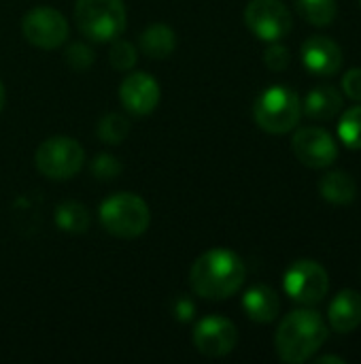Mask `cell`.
<instances>
[{
	"mask_svg": "<svg viewBox=\"0 0 361 364\" xmlns=\"http://www.w3.org/2000/svg\"><path fill=\"white\" fill-rule=\"evenodd\" d=\"M343 107H345V100H343L340 92L334 85H317V87H313L306 94L304 105H302V109H304V113L309 117L321 119V122L336 117L343 111Z\"/></svg>",
	"mask_w": 361,
	"mask_h": 364,
	"instance_id": "cell-16",
	"label": "cell"
},
{
	"mask_svg": "<svg viewBox=\"0 0 361 364\" xmlns=\"http://www.w3.org/2000/svg\"><path fill=\"white\" fill-rule=\"evenodd\" d=\"M123 107L134 115H149L160 102V85L147 73H132L119 85Z\"/></svg>",
	"mask_w": 361,
	"mask_h": 364,
	"instance_id": "cell-13",
	"label": "cell"
},
{
	"mask_svg": "<svg viewBox=\"0 0 361 364\" xmlns=\"http://www.w3.org/2000/svg\"><path fill=\"white\" fill-rule=\"evenodd\" d=\"M109 62L117 70H130L136 64V47L123 38H113L109 49Z\"/></svg>",
	"mask_w": 361,
	"mask_h": 364,
	"instance_id": "cell-23",
	"label": "cell"
},
{
	"mask_svg": "<svg viewBox=\"0 0 361 364\" xmlns=\"http://www.w3.org/2000/svg\"><path fill=\"white\" fill-rule=\"evenodd\" d=\"M330 326L340 333H353L361 324V292L357 290H340L328 309Z\"/></svg>",
	"mask_w": 361,
	"mask_h": 364,
	"instance_id": "cell-14",
	"label": "cell"
},
{
	"mask_svg": "<svg viewBox=\"0 0 361 364\" xmlns=\"http://www.w3.org/2000/svg\"><path fill=\"white\" fill-rule=\"evenodd\" d=\"M302 62L311 75L334 77L343 68V49L330 36H311L302 45Z\"/></svg>",
	"mask_w": 361,
	"mask_h": 364,
	"instance_id": "cell-12",
	"label": "cell"
},
{
	"mask_svg": "<svg viewBox=\"0 0 361 364\" xmlns=\"http://www.w3.org/2000/svg\"><path fill=\"white\" fill-rule=\"evenodd\" d=\"M91 171H94V175L100 177V179H113V177L121 171V164H119L113 156L100 154V156H96V160H94V164H91Z\"/></svg>",
	"mask_w": 361,
	"mask_h": 364,
	"instance_id": "cell-26",
	"label": "cell"
},
{
	"mask_svg": "<svg viewBox=\"0 0 361 364\" xmlns=\"http://www.w3.org/2000/svg\"><path fill=\"white\" fill-rule=\"evenodd\" d=\"M338 136L349 149H361V105L343 113L338 122Z\"/></svg>",
	"mask_w": 361,
	"mask_h": 364,
	"instance_id": "cell-22",
	"label": "cell"
},
{
	"mask_svg": "<svg viewBox=\"0 0 361 364\" xmlns=\"http://www.w3.org/2000/svg\"><path fill=\"white\" fill-rule=\"evenodd\" d=\"M330 326L313 309H296L283 318L274 335V348L283 363L302 364L311 360L328 341Z\"/></svg>",
	"mask_w": 361,
	"mask_h": 364,
	"instance_id": "cell-2",
	"label": "cell"
},
{
	"mask_svg": "<svg viewBox=\"0 0 361 364\" xmlns=\"http://www.w3.org/2000/svg\"><path fill=\"white\" fill-rule=\"evenodd\" d=\"M238 343V331L234 322L221 316H211L198 322L194 328V346L202 356L209 358H223L228 356Z\"/></svg>",
	"mask_w": 361,
	"mask_h": 364,
	"instance_id": "cell-11",
	"label": "cell"
},
{
	"mask_svg": "<svg viewBox=\"0 0 361 364\" xmlns=\"http://www.w3.org/2000/svg\"><path fill=\"white\" fill-rule=\"evenodd\" d=\"M245 23L260 41L274 43L291 32L294 19L281 0H251L245 9Z\"/></svg>",
	"mask_w": 361,
	"mask_h": 364,
	"instance_id": "cell-8",
	"label": "cell"
},
{
	"mask_svg": "<svg viewBox=\"0 0 361 364\" xmlns=\"http://www.w3.org/2000/svg\"><path fill=\"white\" fill-rule=\"evenodd\" d=\"M360 4H361V0H360Z\"/></svg>",
	"mask_w": 361,
	"mask_h": 364,
	"instance_id": "cell-30",
	"label": "cell"
},
{
	"mask_svg": "<svg viewBox=\"0 0 361 364\" xmlns=\"http://www.w3.org/2000/svg\"><path fill=\"white\" fill-rule=\"evenodd\" d=\"M319 192L332 205H351L357 196V183L345 171H330L319 179Z\"/></svg>",
	"mask_w": 361,
	"mask_h": 364,
	"instance_id": "cell-17",
	"label": "cell"
},
{
	"mask_svg": "<svg viewBox=\"0 0 361 364\" xmlns=\"http://www.w3.org/2000/svg\"><path fill=\"white\" fill-rule=\"evenodd\" d=\"M243 309L249 320L257 324H270L281 311V299L270 286H253L243 296Z\"/></svg>",
	"mask_w": 361,
	"mask_h": 364,
	"instance_id": "cell-15",
	"label": "cell"
},
{
	"mask_svg": "<svg viewBox=\"0 0 361 364\" xmlns=\"http://www.w3.org/2000/svg\"><path fill=\"white\" fill-rule=\"evenodd\" d=\"M291 149L296 158L309 168H328L338 158V145L334 136L317 126L296 130L291 139Z\"/></svg>",
	"mask_w": 361,
	"mask_h": 364,
	"instance_id": "cell-10",
	"label": "cell"
},
{
	"mask_svg": "<svg viewBox=\"0 0 361 364\" xmlns=\"http://www.w3.org/2000/svg\"><path fill=\"white\" fill-rule=\"evenodd\" d=\"M83 147L70 136H51L34 151L36 168L49 179H70L83 168Z\"/></svg>",
	"mask_w": 361,
	"mask_h": 364,
	"instance_id": "cell-6",
	"label": "cell"
},
{
	"mask_svg": "<svg viewBox=\"0 0 361 364\" xmlns=\"http://www.w3.org/2000/svg\"><path fill=\"white\" fill-rule=\"evenodd\" d=\"M245 262L230 250L204 252L189 271V284L194 292L209 301H223L236 294L245 284Z\"/></svg>",
	"mask_w": 361,
	"mask_h": 364,
	"instance_id": "cell-1",
	"label": "cell"
},
{
	"mask_svg": "<svg viewBox=\"0 0 361 364\" xmlns=\"http://www.w3.org/2000/svg\"><path fill=\"white\" fill-rule=\"evenodd\" d=\"M66 60L74 70H85L94 64V51L85 43H72L66 51Z\"/></svg>",
	"mask_w": 361,
	"mask_h": 364,
	"instance_id": "cell-25",
	"label": "cell"
},
{
	"mask_svg": "<svg viewBox=\"0 0 361 364\" xmlns=\"http://www.w3.org/2000/svg\"><path fill=\"white\" fill-rule=\"evenodd\" d=\"M74 19L83 36L94 43L117 38L126 28L123 0H77Z\"/></svg>",
	"mask_w": 361,
	"mask_h": 364,
	"instance_id": "cell-5",
	"label": "cell"
},
{
	"mask_svg": "<svg viewBox=\"0 0 361 364\" xmlns=\"http://www.w3.org/2000/svg\"><path fill=\"white\" fill-rule=\"evenodd\" d=\"M128 132H130V122L121 113H106L98 122V139L109 145H117L126 141Z\"/></svg>",
	"mask_w": 361,
	"mask_h": 364,
	"instance_id": "cell-21",
	"label": "cell"
},
{
	"mask_svg": "<svg viewBox=\"0 0 361 364\" xmlns=\"http://www.w3.org/2000/svg\"><path fill=\"white\" fill-rule=\"evenodd\" d=\"M21 32L26 41L40 49H55L68 38L66 17L51 6H34L21 19Z\"/></svg>",
	"mask_w": 361,
	"mask_h": 364,
	"instance_id": "cell-9",
	"label": "cell"
},
{
	"mask_svg": "<svg viewBox=\"0 0 361 364\" xmlns=\"http://www.w3.org/2000/svg\"><path fill=\"white\" fill-rule=\"evenodd\" d=\"M2 107H4V85L0 81V111H2Z\"/></svg>",
	"mask_w": 361,
	"mask_h": 364,
	"instance_id": "cell-29",
	"label": "cell"
},
{
	"mask_svg": "<svg viewBox=\"0 0 361 364\" xmlns=\"http://www.w3.org/2000/svg\"><path fill=\"white\" fill-rule=\"evenodd\" d=\"M343 90L351 100L361 102V68H351L343 77Z\"/></svg>",
	"mask_w": 361,
	"mask_h": 364,
	"instance_id": "cell-27",
	"label": "cell"
},
{
	"mask_svg": "<svg viewBox=\"0 0 361 364\" xmlns=\"http://www.w3.org/2000/svg\"><path fill=\"white\" fill-rule=\"evenodd\" d=\"M100 222L113 237L136 239L140 237L151 222L147 203L130 192L113 194L100 205Z\"/></svg>",
	"mask_w": 361,
	"mask_h": 364,
	"instance_id": "cell-4",
	"label": "cell"
},
{
	"mask_svg": "<svg viewBox=\"0 0 361 364\" xmlns=\"http://www.w3.org/2000/svg\"><path fill=\"white\" fill-rule=\"evenodd\" d=\"M174 45H177V34L166 23H151L140 34V49L145 55H149L153 60L168 58L174 51Z\"/></svg>",
	"mask_w": 361,
	"mask_h": 364,
	"instance_id": "cell-18",
	"label": "cell"
},
{
	"mask_svg": "<svg viewBox=\"0 0 361 364\" xmlns=\"http://www.w3.org/2000/svg\"><path fill=\"white\" fill-rule=\"evenodd\" d=\"M285 294L300 305H317L330 292L328 271L315 260H296L283 277Z\"/></svg>",
	"mask_w": 361,
	"mask_h": 364,
	"instance_id": "cell-7",
	"label": "cell"
},
{
	"mask_svg": "<svg viewBox=\"0 0 361 364\" xmlns=\"http://www.w3.org/2000/svg\"><path fill=\"white\" fill-rule=\"evenodd\" d=\"M302 115V105L298 94L287 85H270L266 87L255 105L253 117L255 124L268 134H287L291 132Z\"/></svg>",
	"mask_w": 361,
	"mask_h": 364,
	"instance_id": "cell-3",
	"label": "cell"
},
{
	"mask_svg": "<svg viewBox=\"0 0 361 364\" xmlns=\"http://www.w3.org/2000/svg\"><path fill=\"white\" fill-rule=\"evenodd\" d=\"M298 13L313 26H330L338 15L336 0H296Z\"/></svg>",
	"mask_w": 361,
	"mask_h": 364,
	"instance_id": "cell-20",
	"label": "cell"
},
{
	"mask_svg": "<svg viewBox=\"0 0 361 364\" xmlns=\"http://www.w3.org/2000/svg\"><path fill=\"white\" fill-rule=\"evenodd\" d=\"M55 224L64 232L81 235L89 226V213H87V209L81 203L68 200V203H62L55 209Z\"/></svg>",
	"mask_w": 361,
	"mask_h": 364,
	"instance_id": "cell-19",
	"label": "cell"
},
{
	"mask_svg": "<svg viewBox=\"0 0 361 364\" xmlns=\"http://www.w3.org/2000/svg\"><path fill=\"white\" fill-rule=\"evenodd\" d=\"M315 363H319V364H323V363L345 364L347 360H345V358H340V356H332V354H330V356H317V358H315Z\"/></svg>",
	"mask_w": 361,
	"mask_h": 364,
	"instance_id": "cell-28",
	"label": "cell"
},
{
	"mask_svg": "<svg viewBox=\"0 0 361 364\" xmlns=\"http://www.w3.org/2000/svg\"><path fill=\"white\" fill-rule=\"evenodd\" d=\"M264 62H266V66H268L270 70L281 73V70H285V68L289 66L291 53H289V49H287L285 45H281V43L274 41V43H270L268 49L264 51Z\"/></svg>",
	"mask_w": 361,
	"mask_h": 364,
	"instance_id": "cell-24",
	"label": "cell"
}]
</instances>
